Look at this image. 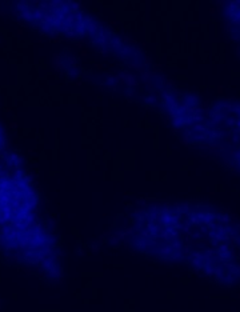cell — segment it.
I'll return each mask as SVG.
<instances>
[{
	"label": "cell",
	"instance_id": "obj_1",
	"mask_svg": "<svg viewBox=\"0 0 240 312\" xmlns=\"http://www.w3.org/2000/svg\"><path fill=\"white\" fill-rule=\"evenodd\" d=\"M36 199L24 173L0 170V228L28 224L38 204Z\"/></svg>",
	"mask_w": 240,
	"mask_h": 312
},
{
	"label": "cell",
	"instance_id": "obj_2",
	"mask_svg": "<svg viewBox=\"0 0 240 312\" xmlns=\"http://www.w3.org/2000/svg\"><path fill=\"white\" fill-rule=\"evenodd\" d=\"M224 17L231 24V36L240 43V1H231L224 7Z\"/></svg>",
	"mask_w": 240,
	"mask_h": 312
},
{
	"label": "cell",
	"instance_id": "obj_3",
	"mask_svg": "<svg viewBox=\"0 0 240 312\" xmlns=\"http://www.w3.org/2000/svg\"><path fill=\"white\" fill-rule=\"evenodd\" d=\"M114 34L105 27H101L89 40L99 51H110L111 50V40H112Z\"/></svg>",
	"mask_w": 240,
	"mask_h": 312
}]
</instances>
